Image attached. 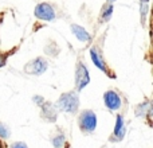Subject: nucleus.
Returning a JSON list of instances; mask_svg holds the SVG:
<instances>
[{
	"label": "nucleus",
	"instance_id": "nucleus-1",
	"mask_svg": "<svg viewBox=\"0 0 153 148\" xmlns=\"http://www.w3.org/2000/svg\"><path fill=\"white\" fill-rule=\"evenodd\" d=\"M58 108L67 113H75L79 108V98L75 92H69L61 96L58 100Z\"/></svg>",
	"mask_w": 153,
	"mask_h": 148
},
{
	"label": "nucleus",
	"instance_id": "nucleus-2",
	"mask_svg": "<svg viewBox=\"0 0 153 148\" xmlns=\"http://www.w3.org/2000/svg\"><path fill=\"white\" fill-rule=\"evenodd\" d=\"M97 127V116L93 111H85L79 116V128L85 133H91Z\"/></svg>",
	"mask_w": 153,
	"mask_h": 148
},
{
	"label": "nucleus",
	"instance_id": "nucleus-3",
	"mask_svg": "<svg viewBox=\"0 0 153 148\" xmlns=\"http://www.w3.org/2000/svg\"><path fill=\"white\" fill-rule=\"evenodd\" d=\"M47 70V61L45 58H35L24 66V72L31 75H40Z\"/></svg>",
	"mask_w": 153,
	"mask_h": 148
},
{
	"label": "nucleus",
	"instance_id": "nucleus-4",
	"mask_svg": "<svg viewBox=\"0 0 153 148\" xmlns=\"http://www.w3.org/2000/svg\"><path fill=\"white\" fill-rule=\"evenodd\" d=\"M89 82H90V75H89V72H87L86 66H85L82 62H78V65H76V70H75L76 90H82Z\"/></svg>",
	"mask_w": 153,
	"mask_h": 148
},
{
	"label": "nucleus",
	"instance_id": "nucleus-5",
	"mask_svg": "<svg viewBox=\"0 0 153 148\" xmlns=\"http://www.w3.org/2000/svg\"><path fill=\"white\" fill-rule=\"evenodd\" d=\"M35 16L38 19L50 22L55 19V11L48 3H40V4H38L35 7Z\"/></svg>",
	"mask_w": 153,
	"mask_h": 148
},
{
	"label": "nucleus",
	"instance_id": "nucleus-6",
	"mask_svg": "<svg viewBox=\"0 0 153 148\" xmlns=\"http://www.w3.org/2000/svg\"><path fill=\"white\" fill-rule=\"evenodd\" d=\"M103 101H105L106 108L110 109V111H117V109L121 108V97L114 90H108L103 94Z\"/></svg>",
	"mask_w": 153,
	"mask_h": 148
},
{
	"label": "nucleus",
	"instance_id": "nucleus-7",
	"mask_svg": "<svg viewBox=\"0 0 153 148\" xmlns=\"http://www.w3.org/2000/svg\"><path fill=\"white\" fill-rule=\"evenodd\" d=\"M42 114L47 121H55L56 117H58V111H56L55 105L51 102H43L42 104Z\"/></svg>",
	"mask_w": 153,
	"mask_h": 148
},
{
	"label": "nucleus",
	"instance_id": "nucleus-8",
	"mask_svg": "<svg viewBox=\"0 0 153 148\" xmlns=\"http://www.w3.org/2000/svg\"><path fill=\"white\" fill-rule=\"evenodd\" d=\"M71 31H73V34L75 35L76 39L81 40V42H89V40L91 39L90 34L82 26H78V24H71Z\"/></svg>",
	"mask_w": 153,
	"mask_h": 148
},
{
	"label": "nucleus",
	"instance_id": "nucleus-9",
	"mask_svg": "<svg viewBox=\"0 0 153 148\" xmlns=\"http://www.w3.org/2000/svg\"><path fill=\"white\" fill-rule=\"evenodd\" d=\"M90 57H91V61L94 62V65L98 67V69L102 70L103 73H108V69H106V65L102 59V55H101L95 49H90Z\"/></svg>",
	"mask_w": 153,
	"mask_h": 148
},
{
	"label": "nucleus",
	"instance_id": "nucleus-10",
	"mask_svg": "<svg viewBox=\"0 0 153 148\" xmlns=\"http://www.w3.org/2000/svg\"><path fill=\"white\" fill-rule=\"evenodd\" d=\"M116 140H121L125 136V124H124V119L122 116H117V121H116V127H114V133H113Z\"/></svg>",
	"mask_w": 153,
	"mask_h": 148
},
{
	"label": "nucleus",
	"instance_id": "nucleus-11",
	"mask_svg": "<svg viewBox=\"0 0 153 148\" xmlns=\"http://www.w3.org/2000/svg\"><path fill=\"white\" fill-rule=\"evenodd\" d=\"M146 113H148L149 116H151V113H152V106H151V102H149V101H146V102L138 105L137 109H136V114H137L138 117L145 116Z\"/></svg>",
	"mask_w": 153,
	"mask_h": 148
},
{
	"label": "nucleus",
	"instance_id": "nucleus-12",
	"mask_svg": "<svg viewBox=\"0 0 153 148\" xmlns=\"http://www.w3.org/2000/svg\"><path fill=\"white\" fill-rule=\"evenodd\" d=\"M111 13H113V5H111L110 3H108V4L103 5L102 13H101V18H102V20L108 22V20H110Z\"/></svg>",
	"mask_w": 153,
	"mask_h": 148
},
{
	"label": "nucleus",
	"instance_id": "nucleus-13",
	"mask_svg": "<svg viewBox=\"0 0 153 148\" xmlns=\"http://www.w3.org/2000/svg\"><path fill=\"white\" fill-rule=\"evenodd\" d=\"M65 144V136L62 135V133H59V135H56L55 138L53 139V146L55 148H62Z\"/></svg>",
	"mask_w": 153,
	"mask_h": 148
},
{
	"label": "nucleus",
	"instance_id": "nucleus-14",
	"mask_svg": "<svg viewBox=\"0 0 153 148\" xmlns=\"http://www.w3.org/2000/svg\"><path fill=\"white\" fill-rule=\"evenodd\" d=\"M8 136H10V131H8V128L5 127L4 124H1V123H0V138H1V139H7Z\"/></svg>",
	"mask_w": 153,
	"mask_h": 148
},
{
	"label": "nucleus",
	"instance_id": "nucleus-15",
	"mask_svg": "<svg viewBox=\"0 0 153 148\" xmlns=\"http://www.w3.org/2000/svg\"><path fill=\"white\" fill-rule=\"evenodd\" d=\"M148 13V3H141V20H145V16Z\"/></svg>",
	"mask_w": 153,
	"mask_h": 148
},
{
	"label": "nucleus",
	"instance_id": "nucleus-16",
	"mask_svg": "<svg viewBox=\"0 0 153 148\" xmlns=\"http://www.w3.org/2000/svg\"><path fill=\"white\" fill-rule=\"evenodd\" d=\"M11 148H27V146L23 143V141H18V143H15Z\"/></svg>",
	"mask_w": 153,
	"mask_h": 148
},
{
	"label": "nucleus",
	"instance_id": "nucleus-17",
	"mask_svg": "<svg viewBox=\"0 0 153 148\" xmlns=\"http://www.w3.org/2000/svg\"><path fill=\"white\" fill-rule=\"evenodd\" d=\"M34 102H36V104H39V105H42L45 101H43V98L40 97V96H35V97H34Z\"/></svg>",
	"mask_w": 153,
	"mask_h": 148
},
{
	"label": "nucleus",
	"instance_id": "nucleus-18",
	"mask_svg": "<svg viewBox=\"0 0 153 148\" xmlns=\"http://www.w3.org/2000/svg\"><path fill=\"white\" fill-rule=\"evenodd\" d=\"M5 65V57L0 55V67H3Z\"/></svg>",
	"mask_w": 153,
	"mask_h": 148
},
{
	"label": "nucleus",
	"instance_id": "nucleus-19",
	"mask_svg": "<svg viewBox=\"0 0 153 148\" xmlns=\"http://www.w3.org/2000/svg\"><path fill=\"white\" fill-rule=\"evenodd\" d=\"M149 0H141V3H148Z\"/></svg>",
	"mask_w": 153,
	"mask_h": 148
},
{
	"label": "nucleus",
	"instance_id": "nucleus-20",
	"mask_svg": "<svg viewBox=\"0 0 153 148\" xmlns=\"http://www.w3.org/2000/svg\"><path fill=\"white\" fill-rule=\"evenodd\" d=\"M1 20H3V18H1V16H0V23H1Z\"/></svg>",
	"mask_w": 153,
	"mask_h": 148
},
{
	"label": "nucleus",
	"instance_id": "nucleus-21",
	"mask_svg": "<svg viewBox=\"0 0 153 148\" xmlns=\"http://www.w3.org/2000/svg\"><path fill=\"white\" fill-rule=\"evenodd\" d=\"M109 1H114V0H109Z\"/></svg>",
	"mask_w": 153,
	"mask_h": 148
}]
</instances>
